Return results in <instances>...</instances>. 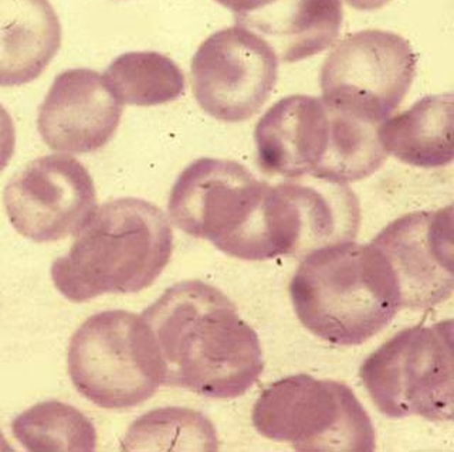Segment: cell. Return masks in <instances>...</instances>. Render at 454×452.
<instances>
[{
	"instance_id": "obj_3",
	"label": "cell",
	"mask_w": 454,
	"mask_h": 452,
	"mask_svg": "<svg viewBox=\"0 0 454 452\" xmlns=\"http://www.w3.org/2000/svg\"><path fill=\"white\" fill-rule=\"evenodd\" d=\"M378 128L335 110L318 97H286L255 125L257 163L270 176L362 181L387 158Z\"/></svg>"
},
{
	"instance_id": "obj_6",
	"label": "cell",
	"mask_w": 454,
	"mask_h": 452,
	"mask_svg": "<svg viewBox=\"0 0 454 452\" xmlns=\"http://www.w3.org/2000/svg\"><path fill=\"white\" fill-rule=\"evenodd\" d=\"M253 425L295 451L372 452V420L345 383L291 375L270 385L253 407Z\"/></svg>"
},
{
	"instance_id": "obj_8",
	"label": "cell",
	"mask_w": 454,
	"mask_h": 452,
	"mask_svg": "<svg viewBox=\"0 0 454 452\" xmlns=\"http://www.w3.org/2000/svg\"><path fill=\"white\" fill-rule=\"evenodd\" d=\"M67 364L77 392L106 410L145 403L160 386L148 326L132 312L114 309L90 316L71 338Z\"/></svg>"
},
{
	"instance_id": "obj_23",
	"label": "cell",
	"mask_w": 454,
	"mask_h": 452,
	"mask_svg": "<svg viewBox=\"0 0 454 452\" xmlns=\"http://www.w3.org/2000/svg\"><path fill=\"white\" fill-rule=\"evenodd\" d=\"M349 6L354 7L356 11L373 12L387 6L392 0H345Z\"/></svg>"
},
{
	"instance_id": "obj_22",
	"label": "cell",
	"mask_w": 454,
	"mask_h": 452,
	"mask_svg": "<svg viewBox=\"0 0 454 452\" xmlns=\"http://www.w3.org/2000/svg\"><path fill=\"white\" fill-rule=\"evenodd\" d=\"M234 14H248L253 12L262 11L264 7L274 4L276 0H215Z\"/></svg>"
},
{
	"instance_id": "obj_10",
	"label": "cell",
	"mask_w": 454,
	"mask_h": 452,
	"mask_svg": "<svg viewBox=\"0 0 454 452\" xmlns=\"http://www.w3.org/2000/svg\"><path fill=\"white\" fill-rule=\"evenodd\" d=\"M192 90L207 115L223 122L254 117L278 78V57L257 33L231 26L210 35L191 64Z\"/></svg>"
},
{
	"instance_id": "obj_7",
	"label": "cell",
	"mask_w": 454,
	"mask_h": 452,
	"mask_svg": "<svg viewBox=\"0 0 454 452\" xmlns=\"http://www.w3.org/2000/svg\"><path fill=\"white\" fill-rule=\"evenodd\" d=\"M359 376L387 417L453 420V321L403 329L366 357Z\"/></svg>"
},
{
	"instance_id": "obj_5",
	"label": "cell",
	"mask_w": 454,
	"mask_h": 452,
	"mask_svg": "<svg viewBox=\"0 0 454 452\" xmlns=\"http://www.w3.org/2000/svg\"><path fill=\"white\" fill-rule=\"evenodd\" d=\"M270 186L234 160L192 162L170 191L168 213L184 233L246 261L276 258L270 236Z\"/></svg>"
},
{
	"instance_id": "obj_14",
	"label": "cell",
	"mask_w": 454,
	"mask_h": 452,
	"mask_svg": "<svg viewBox=\"0 0 454 452\" xmlns=\"http://www.w3.org/2000/svg\"><path fill=\"white\" fill-rule=\"evenodd\" d=\"M236 25L273 47L284 63H297L333 46L344 20L340 0H276L262 11L234 14Z\"/></svg>"
},
{
	"instance_id": "obj_2",
	"label": "cell",
	"mask_w": 454,
	"mask_h": 452,
	"mask_svg": "<svg viewBox=\"0 0 454 452\" xmlns=\"http://www.w3.org/2000/svg\"><path fill=\"white\" fill-rule=\"evenodd\" d=\"M174 233L165 213L137 198L104 203L51 265L54 286L82 304L104 293H137L169 262Z\"/></svg>"
},
{
	"instance_id": "obj_21",
	"label": "cell",
	"mask_w": 454,
	"mask_h": 452,
	"mask_svg": "<svg viewBox=\"0 0 454 452\" xmlns=\"http://www.w3.org/2000/svg\"><path fill=\"white\" fill-rule=\"evenodd\" d=\"M16 146V129H14L13 120L0 104V174L6 169L11 162Z\"/></svg>"
},
{
	"instance_id": "obj_17",
	"label": "cell",
	"mask_w": 454,
	"mask_h": 452,
	"mask_svg": "<svg viewBox=\"0 0 454 452\" xmlns=\"http://www.w3.org/2000/svg\"><path fill=\"white\" fill-rule=\"evenodd\" d=\"M378 138L387 155L411 167L434 169L453 162V96L423 97L383 121Z\"/></svg>"
},
{
	"instance_id": "obj_18",
	"label": "cell",
	"mask_w": 454,
	"mask_h": 452,
	"mask_svg": "<svg viewBox=\"0 0 454 452\" xmlns=\"http://www.w3.org/2000/svg\"><path fill=\"white\" fill-rule=\"evenodd\" d=\"M104 82L121 104L155 106L184 92V75L169 57L156 51L121 54L104 73Z\"/></svg>"
},
{
	"instance_id": "obj_13",
	"label": "cell",
	"mask_w": 454,
	"mask_h": 452,
	"mask_svg": "<svg viewBox=\"0 0 454 452\" xmlns=\"http://www.w3.org/2000/svg\"><path fill=\"white\" fill-rule=\"evenodd\" d=\"M124 104L89 68L63 71L40 105L37 129L50 149L61 153L96 152L117 132Z\"/></svg>"
},
{
	"instance_id": "obj_15",
	"label": "cell",
	"mask_w": 454,
	"mask_h": 452,
	"mask_svg": "<svg viewBox=\"0 0 454 452\" xmlns=\"http://www.w3.org/2000/svg\"><path fill=\"white\" fill-rule=\"evenodd\" d=\"M61 35L49 0H0V87L39 78L59 53Z\"/></svg>"
},
{
	"instance_id": "obj_11",
	"label": "cell",
	"mask_w": 454,
	"mask_h": 452,
	"mask_svg": "<svg viewBox=\"0 0 454 452\" xmlns=\"http://www.w3.org/2000/svg\"><path fill=\"white\" fill-rule=\"evenodd\" d=\"M4 209L12 226L35 243L75 234L97 210L89 170L73 156L56 153L28 163L7 183Z\"/></svg>"
},
{
	"instance_id": "obj_19",
	"label": "cell",
	"mask_w": 454,
	"mask_h": 452,
	"mask_svg": "<svg viewBox=\"0 0 454 452\" xmlns=\"http://www.w3.org/2000/svg\"><path fill=\"white\" fill-rule=\"evenodd\" d=\"M14 439L32 452H92L97 430L82 411L56 400L35 404L12 423Z\"/></svg>"
},
{
	"instance_id": "obj_20",
	"label": "cell",
	"mask_w": 454,
	"mask_h": 452,
	"mask_svg": "<svg viewBox=\"0 0 454 452\" xmlns=\"http://www.w3.org/2000/svg\"><path fill=\"white\" fill-rule=\"evenodd\" d=\"M124 451H181V449H217V437L212 423L198 411L167 407L149 411L128 430Z\"/></svg>"
},
{
	"instance_id": "obj_12",
	"label": "cell",
	"mask_w": 454,
	"mask_h": 452,
	"mask_svg": "<svg viewBox=\"0 0 454 452\" xmlns=\"http://www.w3.org/2000/svg\"><path fill=\"white\" fill-rule=\"evenodd\" d=\"M387 265L399 308L426 309L454 288L453 206L404 214L371 241Z\"/></svg>"
},
{
	"instance_id": "obj_4",
	"label": "cell",
	"mask_w": 454,
	"mask_h": 452,
	"mask_svg": "<svg viewBox=\"0 0 454 452\" xmlns=\"http://www.w3.org/2000/svg\"><path fill=\"white\" fill-rule=\"evenodd\" d=\"M290 297L307 331L340 347L371 339L401 309L387 265L371 243L347 241L305 255Z\"/></svg>"
},
{
	"instance_id": "obj_9",
	"label": "cell",
	"mask_w": 454,
	"mask_h": 452,
	"mask_svg": "<svg viewBox=\"0 0 454 452\" xmlns=\"http://www.w3.org/2000/svg\"><path fill=\"white\" fill-rule=\"evenodd\" d=\"M418 56L408 40L387 30L348 35L321 68L323 101L380 125L397 110L416 77Z\"/></svg>"
},
{
	"instance_id": "obj_1",
	"label": "cell",
	"mask_w": 454,
	"mask_h": 452,
	"mask_svg": "<svg viewBox=\"0 0 454 452\" xmlns=\"http://www.w3.org/2000/svg\"><path fill=\"white\" fill-rule=\"evenodd\" d=\"M141 318L160 362V385L207 399H236L264 370L259 336L226 293L210 284H175Z\"/></svg>"
},
{
	"instance_id": "obj_16",
	"label": "cell",
	"mask_w": 454,
	"mask_h": 452,
	"mask_svg": "<svg viewBox=\"0 0 454 452\" xmlns=\"http://www.w3.org/2000/svg\"><path fill=\"white\" fill-rule=\"evenodd\" d=\"M294 214L295 258L312 251L354 241L361 226L359 200L348 183L318 177H293L281 182Z\"/></svg>"
}]
</instances>
